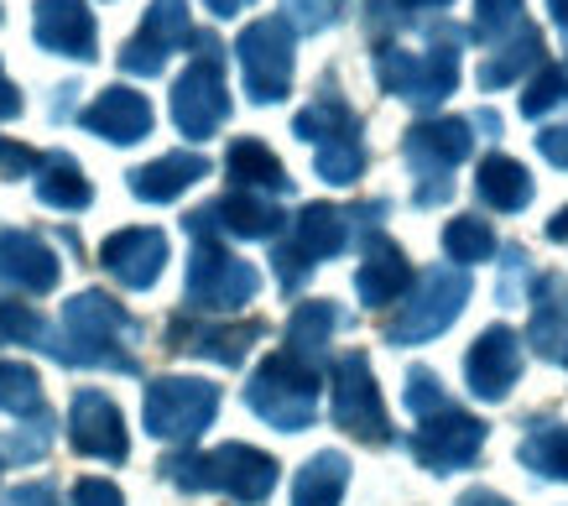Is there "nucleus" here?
<instances>
[{
	"instance_id": "f257e3e1",
	"label": "nucleus",
	"mask_w": 568,
	"mask_h": 506,
	"mask_svg": "<svg viewBox=\"0 0 568 506\" xmlns=\"http://www.w3.org/2000/svg\"><path fill=\"white\" fill-rule=\"evenodd\" d=\"M178 475V486L189 490H204V486H220L241 502H261L266 490L276 486V465L266 454L245 449V444H230V449L209 454V459H183V465H168Z\"/></svg>"
},
{
	"instance_id": "f03ea898",
	"label": "nucleus",
	"mask_w": 568,
	"mask_h": 506,
	"mask_svg": "<svg viewBox=\"0 0 568 506\" xmlns=\"http://www.w3.org/2000/svg\"><path fill=\"white\" fill-rule=\"evenodd\" d=\"M214 407H220V392L209 382H183V376H173V382H156L152 392H146V428H152L156 438H193L214 418Z\"/></svg>"
},
{
	"instance_id": "7ed1b4c3",
	"label": "nucleus",
	"mask_w": 568,
	"mask_h": 506,
	"mask_svg": "<svg viewBox=\"0 0 568 506\" xmlns=\"http://www.w3.org/2000/svg\"><path fill=\"white\" fill-rule=\"evenodd\" d=\"M313 392L318 386H313L308 371H297L287 355H276V361H266L256 386H251V407L261 418H272L276 428H303L313 418Z\"/></svg>"
},
{
	"instance_id": "20e7f679",
	"label": "nucleus",
	"mask_w": 568,
	"mask_h": 506,
	"mask_svg": "<svg viewBox=\"0 0 568 506\" xmlns=\"http://www.w3.org/2000/svg\"><path fill=\"white\" fill-rule=\"evenodd\" d=\"M256 293V272L224 251H199L193 256V272H189V297L193 303H214V308H235L245 297Z\"/></svg>"
},
{
	"instance_id": "39448f33",
	"label": "nucleus",
	"mask_w": 568,
	"mask_h": 506,
	"mask_svg": "<svg viewBox=\"0 0 568 506\" xmlns=\"http://www.w3.org/2000/svg\"><path fill=\"white\" fill-rule=\"evenodd\" d=\"M334 418L345 423L349 434H361V438H386V413H381L376 386H371V376H365V361H361V355H349L345 371H339Z\"/></svg>"
},
{
	"instance_id": "423d86ee",
	"label": "nucleus",
	"mask_w": 568,
	"mask_h": 506,
	"mask_svg": "<svg viewBox=\"0 0 568 506\" xmlns=\"http://www.w3.org/2000/svg\"><path fill=\"white\" fill-rule=\"evenodd\" d=\"M162 262H168V241H162L156 230H121V235L104 241V266L121 282H131V287L156 282Z\"/></svg>"
},
{
	"instance_id": "0eeeda50",
	"label": "nucleus",
	"mask_w": 568,
	"mask_h": 506,
	"mask_svg": "<svg viewBox=\"0 0 568 506\" xmlns=\"http://www.w3.org/2000/svg\"><path fill=\"white\" fill-rule=\"evenodd\" d=\"M73 444L84 454H100V459H121L125 454L121 413H115L100 392H84V397L73 402Z\"/></svg>"
},
{
	"instance_id": "6e6552de",
	"label": "nucleus",
	"mask_w": 568,
	"mask_h": 506,
	"mask_svg": "<svg viewBox=\"0 0 568 506\" xmlns=\"http://www.w3.org/2000/svg\"><path fill=\"white\" fill-rule=\"evenodd\" d=\"M0 277L17 282V287H32V293H48L52 282H58V262H52V251L32 235H0Z\"/></svg>"
},
{
	"instance_id": "1a4fd4ad",
	"label": "nucleus",
	"mask_w": 568,
	"mask_h": 506,
	"mask_svg": "<svg viewBox=\"0 0 568 506\" xmlns=\"http://www.w3.org/2000/svg\"><path fill=\"white\" fill-rule=\"evenodd\" d=\"M220 115H224L220 79H209V73H189L183 89H178V125H183L189 136H204Z\"/></svg>"
},
{
	"instance_id": "9d476101",
	"label": "nucleus",
	"mask_w": 568,
	"mask_h": 506,
	"mask_svg": "<svg viewBox=\"0 0 568 506\" xmlns=\"http://www.w3.org/2000/svg\"><path fill=\"white\" fill-rule=\"evenodd\" d=\"M511 366H517V350H511V334H485V345L469 355V376H475V392L485 397H506V382H511Z\"/></svg>"
},
{
	"instance_id": "9b49d317",
	"label": "nucleus",
	"mask_w": 568,
	"mask_h": 506,
	"mask_svg": "<svg viewBox=\"0 0 568 506\" xmlns=\"http://www.w3.org/2000/svg\"><path fill=\"white\" fill-rule=\"evenodd\" d=\"M37 32H42V42L63 48V53L84 58V48H89V21H84V11H79V0H42Z\"/></svg>"
},
{
	"instance_id": "f8f14e48",
	"label": "nucleus",
	"mask_w": 568,
	"mask_h": 506,
	"mask_svg": "<svg viewBox=\"0 0 568 506\" xmlns=\"http://www.w3.org/2000/svg\"><path fill=\"white\" fill-rule=\"evenodd\" d=\"M146 121H152L146 105H141L136 94H121V89H115V94H104L100 105L89 110V125L104 131L110 141H136L141 131H146Z\"/></svg>"
},
{
	"instance_id": "ddd939ff",
	"label": "nucleus",
	"mask_w": 568,
	"mask_h": 506,
	"mask_svg": "<svg viewBox=\"0 0 568 506\" xmlns=\"http://www.w3.org/2000/svg\"><path fill=\"white\" fill-rule=\"evenodd\" d=\"M245 69H251V84L261 89V100H276L282 89V42H276V27H256L245 37Z\"/></svg>"
},
{
	"instance_id": "4468645a",
	"label": "nucleus",
	"mask_w": 568,
	"mask_h": 506,
	"mask_svg": "<svg viewBox=\"0 0 568 506\" xmlns=\"http://www.w3.org/2000/svg\"><path fill=\"white\" fill-rule=\"evenodd\" d=\"M193 178H204V162L199 158H162V162H152V168H141V173L131 178V189H136L141 199H173V193L189 189Z\"/></svg>"
},
{
	"instance_id": "2eb2a0df",
	"label": "nucleus",
	"mask_w": 568,
	"mask_h": 506,
	"mask_svg": "<svg viewBox=\"0 0 568 506\" xmlns=\"http://www.w3.org/2000/svg\"><path fill=\"white\" fill-rule=\"evenodd\" d=\"M339 490H345V459L339 454H318L308 470L297 475L293 506H334Z\"/></svg>"
},
{
	"instance_id": "dca6fc26",
	"label": "nucleus",
	"mask_w": 568,
	"mask_h": 506,
	"mask_svg": "<svg viewBox=\"0 0 568 506\" xmlns=\"http://www.w3.org/2000/svg\"><path fill=\"white\" fill-rule=\"evenodd\" d=\"M459 282L444 277V282H433V293L423 297V308H417L413 318H402L392 334H402V340H417V334H433V330H444L448 318H454V308H459Z\"/></svg>"
},
{
	"instance_id": "f3484780",
	"label": "nucleus",
	"mask_w": 568,
	"mask_h": 506,
	"mask_svg": "<svg viewBox=\"0 0 568 506\" xmlns=\"http://www.w3.org/2000/svg\"><path fill=\"white\" fill-rule=\"evenodd\" d=\"M475 444H480V428L465 418H454V423H444V428H428V434L417 438V454H423L428 465H454V459H465Z\"/></svg>"
},
{
	"instance_id": "a211bd4d",
	"label": "nucleus",
	"mask_w": 568,
	"mask_h": 506,
	"mask_svg": "<svg viewBox=\"0 0 568 506\" xmlns=\"http://www.w3.org/2000/svg\"><path fill=\"white\" fill-rule=\"evenodd\" d=\"M37 402H42V392H37V376L27 366H0V407L6 413H32Z\"/></svg>"
},
{
	"instance_id": "6ab92c4d",
	"label": "nucleus",
	"mask_w": 568,
	"mask_h": 506,
	"mask_svg": "<svg viewBox=\"0 0 568 506\" xmlns=\"http://www.w3.org/2000/svg\"><path fill=\"white\" fill-rule=\"evenodd\" d=\"M407 277V266H402V256L396 251H381V256H371V266L361 272V293L371 297V303H381V297L396 293V282Z\"/></svg>"
},
{
	"instance_id": "aec40b11",
	"label": "nucleus",
	"mask_w": 568,
	"mask_h": 506,
	"mask_svg": "<svg viewBox=\"0 0 568 506\" xmlns=\"http://www.w3.org/2000/svg\"><path fill=\"white\" fill-rule=\"evenodd\" d=\"M42 199L63 204V210H79V204H89V183L73 173V162H52V178H42Z\"/></svg>"
},
{
	"instance_id": "412c9836",
	"label": "nucleus",
	"mask_w": 568,
	"mask_h": 506,
	"mask_svg": "<svg viewBox=\"0 0 568 506\" xmlns=\"http://www.w3.org/2000/svg\"><path fill=\"white\" fill-rule=\"evenodd\" d=\"M209 214H224V225L241 230V235H266V230H276V214L261 210V204H245V199H224L220 210Z\"/></svg>"
},
{
	"instance_id": "4be33fe9",
	"label": "nucleus",
	"mask_w": 568,
	"mask_h": 506,
	"mask_svg": "<svg viewBox=\"0 0 568 506\" xmlns=\"http://www.w3.org/2000/svg\"><path fill=\"white\" fill-rule=\"evenodd\" d=\"M339 241H345V230H339V214L334 210H308L303 214V245H308L313 256L339 251Z\"/></svg>"
},
{
	"instance_id": "5701e85b",
	"label": "nucleus",
	"mask_w": 568,
	"mask_h": 506,
	"mask_svg": "<svg viewBox=\"0 0 568 506\" xmlns=\"http://www.w3.org/2000/svg\"><path fill=\"white\" fill-rule=\"evenodd\" d=\"M230 173L235 178H245V183H272V189H282V168H276L261 146H235V158H230Z\"/></svg>"
},
{
	"instance_id": "b1692460",
	"label": "nucleus",
	"mask_w": 568,
	"mask_h": 506,
	"mask_svg": "<svg viewBox=\"0 0 568 506\" xmlns=\"http://www.w3.org/2000/svg\"><path fill=\"white\" fill-rule=\"evenodd\" d=\"M328 324H334V308H303V314L293 318V345L318 350L324 345V334H328Z\"/></svg>"
},
{
	"instance_id": "393cba45",
	"label": "nucleus",
	"mask_w": 568,
	"mask_h": 506,
	"mask_svg": "<svg viewBox=\"0 0 568 506\" xmlns=\"http://www.w3.org/2000/svg\"><path fill=\"white\" fill-rule=\"evenodd\" d=\"M79 506H121V490L110 480H84L79 486Z\"/></svg>"
},
{
	"instance_id": "a878e982",
	"label": "nucleus",
	"mask_w": 568,
	"mask_h": 506,
	"mask_svg": "<svg viewBox=\"0 0 568 506\" xmlns=\"http://www.w3.org/2000/svg\"><path fill=\"white\" fill-rule=\"evenodd\" d=\"M465 506H500V502H490V496H469Z\"/></svg>"
},
{
	"instance_id": "bb28decb",
	"label": "nucleus",
	"mask_w": 568,
	"mask_h": 506,
	"mask_svg": "<svg viewBox=\"0 0 568 506\" xmlns=\"http://www.w3.org/2000/svg\"><path fill=\"white\" fill-rule=\"evenodd\" d=\"M214 6H220V11H235V6H241V0H214Z\"/></svg>"
}]
</instances>
